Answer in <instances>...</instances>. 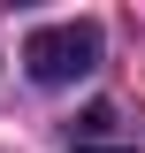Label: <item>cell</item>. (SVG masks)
<instances>
[{
    "mask_svg": "<svg viewBox=\"0 0 145 153\" xmlns=\"http://www.w3.org/2000/svg\"><path fill=\"white\" fill-rule=\"evenodd\" d=\"M23 69L38 84H69V76L99 69V23H46L23 38Z\"/></svg>",
    "mask_w": 145,
    "mask_h": 153,
    "instance_id": "cell-1",
    "label": "cell"
},
{
    "mask_svg": "<svg viewBox=\"0 0 145 153\" xmlns=\"http://www.w3.org/2000/svg\"><path fill=\"white\" fill-rule=\"evenodd\" d=\"M76 153H130V146H76Z\"/></svg>",
    "mask_w": 145,
    "mask_h": 153,
    "instance_id": "cell-3",
    "label": "cell"
},
{
    "mask_svg": "<svg viewBox=\"0 0 145 153\" xmlns=\"http://www.w3.org/2000/svg\"><path fill=\"white\" fill-rule=\"evenodd\" d=\"M76 130H84V146H99V138L115 130V107H107V100H92V107L76 115Z\"/></svg>",
    "mask_w": 145,
    "mask_h": 153,
    "instance_id": "cell-2",
    "label": "cell"
}]
</instances>
